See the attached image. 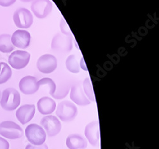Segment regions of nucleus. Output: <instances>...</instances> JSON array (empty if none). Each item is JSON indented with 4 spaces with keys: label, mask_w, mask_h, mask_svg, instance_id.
<instances>
[{
    "label": "nucleus",
    "mask_w": 159,
    "mask_h": 149,
    "mask_svg": "<svg viewBox=\"0 0 159 149\" xmlns=\"http://www.w3.org/2000/svg\"><path fill=\"white\" fill-rule=\"evenodd\" d=\"M16 0H0V6L3 7H8L14 5Z\"/></svg>",
    "instance_id": "a878e982"
},
{
    "label": "nucleus",
    "mask_w": 159,
    "mask_h": 149,
    "mask_svg": "<svg viewBox=\"0 0 159 149\" xmlns=\"http://www.w3.org/2000/svg\"><path fill=\"white\" fill-rule=\"evenodd\" d=\"M21 99L19 92L15 88H8L2 93L0 105L7 111H13L17 109Z\"/></svg>",
    "instance_id": "f257e3e1"
},
{
    "label": "nucleus",
    "mask_w": 159,
    "mask_h": 149,
    "mask_svg": "<svg viewBox=\"0 0 159 149\" xmlns=\"http://www.w3.org/2000/svg\"><path fill=\"white\" fill-rule=\"evenodd\" d=\"M36 67L38 70L42 73L51 74L57 69V61L53 55L45 54L38 59Z\"/></svg>",
    "instance_id": "1a4fd4ad"
},
{
    "label": "nucleus",
    "mask_w": 159,
    "mask_h": 149,
    "mask_svg": "<svg viewBox=\"0 0 159 149\" xmlns=\"http://www.w3.org/2000/svg\"><path fill=\"white\" fill-rule=\"evenodd\" d=\"M0 134L6 138L16 140L22 137V128L15 122L5 121L0 123Z\"/></svg>",
    "instance_id": "39448f33"
},
{
    "label": "nucleus",
    "mask_w": 159,
    "mask_h": 149,
    "mask_svg": "<svg viewBox=\"0 0 159 149\" xmlns=\"http://www.w3.org/2000/svg\"><path fill=\"white\" fill-rule=\"evenodd\" d=\"M52 3L50 0H34L31 8L36 17L43 19L48 17L52 12Z\"/></svg>",
    "instance_id": "9d476101"
},
{
    "label": "nucleus",
    "mask_w": 159,
    "mask_h": 149,
    "mask_svg": "<svg viewBox=\"0 0 159 149\" xmlns=\"http://www.w3.org/2000/svg\"><path fill=\"white\" fill-rule=\"evenodd\" d=\"M36 107L33 104H25L20 107L16 111V117L22 125L27 124L33 118Z\"/></svg>",
    "instance_id": "4468645a"
},
{
    "label": "nucleus",
    "mask_w": 159,
    "mask_h": 149,
    "mask_svg": "<svg viewBox=\"0 0 159 149\" xmlns=\"http://www.w3.org/2000/svg\"><path fill=\"white\" fill-rule=\"evenodd\" d=\"M31 59V54L26 51L17 50L12 52L8 58L9 65L16 70H20L28 65Z\"/></svg>",
    "instance_id": "423d86ee"
},
{
    "label": "nucleus",
    "mask_w": 159,
    "mask_h": 149,
    "mask_svg": "<svg viewBox=\"0 0 159 149\" xmlns=\"http://www.w3.org/2000/svg\"><path fill=\"white\" fill-rule=\"evenodd\" d=\"M51 48L59 53H69L73 49V38L71 36L57 33L52 40Z\"/></svg>",
    "instance_id": "20e7f679"
},
{
    "label": "nucleus",
    "mask_w": 159,
    "mask_h": 149,
    "mask_svg": "<svg viewBox=\"0 0 159 149\" xmlns=\"http://www.w3.org/2000/svg\"><path fill=\"white\" fill-rule=\"evenodd\" d=\"M70 99L75 103L80 106H87L91 103V102L86 97L80 83H76L71 87Z\"/></svg>",
    "instance_id": "ddd939ff"
},
{
    "label": "nucleus",
    "mask_w": 159,
    "mask_h": 149,
    "mask_svg": "<svg viewBox=\"0 0 159 149\" xmlns=\"http://www.w3.org/2000/svg\"><path fill=\"white\" fill-rule=\"evenodd\" d=\"M56 112L60 120L68 123L76 118L78 115V109L72 102L64 100L58 104Z\"/></svg>",
    "instance_id": "f03ea898"
},
{
    "label": "nucleus",
    "mask_w": 159,
    "mask_h": 149,
    "mask_svg": "<svg viewBox=\"0 0 159 149\" xmlns=\"http://www.w3.org/2000/svg\"><path fill=\"white\" fill-rule=\"evenodd\" d=\"M38 85L39 88H40L42 86L47 87L49 91V94L52 97H53V95L54 94L57 88V86L54 80L49 77L42 78L40 80L38 81Z\"/></svg>",
    "instance_id": "412c9836"
},
{
    "label": "nucleus",
    "mask_w": 159,
    "mask_h": 149,
    "mask_svg": "<svg viewBox=\"0 0 159 149\" xmlns=\"http://www.w3.org/2000/svg\"><path fill=\"white\" fill-rule=\"evenodd\" d=\"M66 144L69 149H85L87 147V141L82 135L71 134L66 138Z\"/></svg>",
    "instance_id": "f3484780"
},
{
    "label": "nucleus",
    "mask_w": 159,
    "mask_h": 149,
    "mask_svg": "<svg viewBox=\"0 0 159 149\" xmlns=\"http://www.w3.org/2000/svg\"><path fill=\"white\" fill-rule=\"evenodd\" d=\"M25 134L30 143L34 145H41L45 143L47 134L44 129L37 124H30L25 129Z\"/></svg>",
    "instance_id": "7ed1b4c3"
},
{
    "label": "nucleus",
    "mask_w": 159,
    "mask_h": 149,
    "mask_svg": "<svg viewBox=\"0 0 159 149\" xmlns=\"http://www.w3.org/2000/svg\"><path fill=\"white\" fill-rule=\"evenodd\" d=\"M20 1L22 3H30V2H33L34 0H20Z\"/></svg>",
    "instance_id": "c85d7f7f"
},
{
    "label": "nucleus",
    "mask_w": 159,
    "mask_h": 149,
    "mask_svg": "<svg viewBox=\"0 0 159 149\" xmlns=\"http://www.w3.org/2000/svg\"><path fill=\"white\" fill-rule=\"evenodd\" d=\"M85 137L92 146H96L99 142V128L98 121H94L87 125L85 128Z\"/></svg>",
    "instance_id": "2eb2a0df"
},
{
    "label": "nucleus",
    "mask_w": 159,
    "mask_h": 149,
    "mask_svg": "<svg viewBox=\"0 0 159 149\" xmlns=\"http://www.w3.org/2000/svg\"><path fill=\"white\" fill-rule=\"evenodd\" d=\"M1 96H2V93H1V91H0V99H1Z\"/></svg>",
    "instance_id": "c756f323"
},
{
    "label": "nucleus",
    "mask_w": 159,
    "mask_h": 149,
    "mask_svg": "<svg viewBox=\"0 0 159 149\" xmlns=\"http://www.w3.org/2000/svg\"><path fill=\"white\" fill-rule=\"evenodd\" d=\"M80 67H81V68H82L83 70L87 71V66H86V65H85V63L84 62V60L83 58L82 59V60H81V61H80Z\"/></svg>",
    "instance_id": "cd10ccee"
},
{
    "label": "nucleus",
    "mask_w": 159,
    "mask_h": 149,
    "mask_svg": "<svg viewBox=\"0 0 159 149\" xmlns=\"http://www.w3.org/2000/svg\"><path fill=\"white\" fill-rule=\"evenodd\" d=\"M60 29L61 31V33L66 36H71V31L70 29L69 28V27L65 21V20L62 18L61 22H60Z\"/></svg>",
    "instance_id": "b1692460"
},
{
    "label": "nucleus",
    "mask_w": 159,
    "mask_h": 149,
    "mask_svg": "<svg viewBox=\"0 0 159 149\" xmlns=\"http://www.w3.org/2000/svg\"><path fill=\"white\" fill-rule=\"evenodd\" d=\"M37 109L42 115H50L56 109V103L48 97H43L38 101Z\"/></svg>",
    "instance_id": "dca6fc26"
},
{
    "label": "nucleus",
    "mask_w": 159,
    "mask_h": 149,
    "mask_svg": "<svg viewBox=\"0 0 159 149\" xmlns=\"http://www.w3.org/2000/svg\"><path fill=\"white\" fill-rule=\"evenodd\" d=\"M11 40L14 47L25 49L30 45L31 34L27 31L19 29L16 31L11 36Z\"/></svg>",
    "instance_id": "9b49d317"
},
{
    "label": "nucleus",
    "mask_w": 159,
    "mask_h": 149,
    "mask_svg": "<svg viewBox=\"0 0 159 149\" xmlns=\"http://www.w3.org/2000/svg\"><path fill=\"white\" fill-rule=\"evenodd\" d=\"M10 144L7 140L0 137V149H9Z\"/></svg>",
    "instance_id": "bb28decb"
},
{
    "label": "nucleus",
    "mask_w": 159,
    "mask_h": 149,
    "mask_svg": "<svg viewBox=\"0 0 159 149\" xmlns=\"http://www.w3.org/2000/svg\"><path fill=\"white\" fill-rule=\"evenodd\" d=\"M12 71L5 62H0V85L4 84L11 78Z\"/></svg>",
    "instance_id": "6ab92c4d"
},
{
    "label": "nucleus",
    "mask_w": 159,
    "mask_h": 149,
    "mask_svg": "<svg viewBox=\"0 0 159 149\" xmlns=\"http://www.w3.org/2000/svg\"><path fill=\"white\" fill-rule=\"evenodd\" d=\"M13 20L19 29H28L32 25L33 17L31 12L26 8H20L16 10L13 15Z\"/></svg>",
    "instance_id": "0eeeda50"
},
{
    "label": "nucleus",
    "mask_w": 159,
    "mask_h": 149,
    "mask_svg": "<svg viewBox=\"0 0 159 149\" xmlns=\"http://www.w3.org/2000/svg\"><path fill=\"white\" fill-rule=\"evenodd\" d=\"M40 124L49 137L57 136L62 129L60 120L57 117L52 115L43 117L40 121Z\"/></svg>",
    "instance_id": "6e6552de"
},
{
    "label": "nucleus",
    "mask_w": 159,
    "mask_h": 149,
    "mask_svg": "<svg viewBox=\"0 0 159 149\" xmlns=\"http://www.w3.org/2000/svg\"><path fill=\"white\" fill-rule=\"evenodd\" d=\"M82 88L87 99L90 102H94L95 97L94 94V91H93V88H92L91 81L89 78H85L84 80Z\"/></svg>",
    "instance_id": "4be33fe9"
},
{
    "label": "nucleus",
    "mask_w": 159,
    "mask_h": 149,
    "mask_svg": "<svg viewBox=\"0 0 159 149\" xmlns=\"http://www.w3.org/2000/svg\"><path fill=\"white\" fill-rule=\"evenodd\" d=\"M66 67L67 69L71 73L78 74L80 72V65L77 60L76 57L75 55L68 56L66 60Z\"/></svg>",
    "instance_id": "aec40b11"
},
{
    "label": "nucleus",
    "mask_w": 159,
    "mask_h": 149,
    "mask_svg": "<svg viewBox=\"0 0 159 149\" xmlns=\"http://www.w3.org/2000/svg\"><path fill=\"white\" fill-rule=\"evenodd\" d=\"M20 91L26 95L33 94L39 88L37 79L32 76H26L22 78L19 83Z\"/></svg>",
    "instance_id": "f8f14e48"
},
{
    "label": "nucleus",
    "mask_w": 159,
    "mask_h": 149,
    "mask_svg": "<svg viewBox=\"0 0 159 149\" xmlns=\"http://www.w3.org/2000/svg\"><path fill=\"white\" fill-rule=\"evenodd\" d=\"M25 149H48V147L45 143H43L41 145H34L32 144H28L25 147Z\"/></svg>",
    "instance_id": "393cba45"
},
{
    "label": "nucleus",
    "mask_w": 159,
    "mask_h": 149,
    "mask_svg": "<svg viewBox=\"0 0 159 149\" xmlns=\"http://www.w3.org/2000/svg\"><path fill=\"white\" fill-rule=\"evenodd\" d=\"M14 48L10 34H3L0 35V51L4 53H8L14 51Z\"/></svg>",
    "instance_id": "a211bd4d"
},
{
    "label": "nucleus",
    "mask_w": 159,
    "mask_h": 149,
    "mask_svg": "<svg viewBox=\"0 0 159 149\" xmlns=\"http://www.w3.org/2000/svg\"><path fill=\"white\" fill-rule=\"evenodd\" d=\"M70 90V86L68 84H63L59 85L58 87L56 88V92L52 97L57 100L62 99L68 95Z\"/></svg>",
    "instance_id": "5701e85b"
}]
</instances>
